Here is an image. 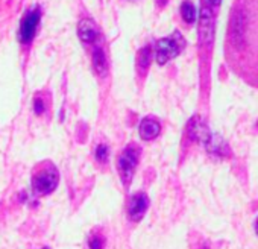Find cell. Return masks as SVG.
<instances>
[{"label": "cell", "mask_w": 258, "mask_h": 249, "mask_svg": "<svg viewBox=\"0 0 258 249\" xmlns=\"http://www.w3.org/2000/svg\"><path fill=\"white\" fill-rule=\"evenodd\" d=\"M151 58H152V49L149 46L143 47L139 52V56H137V69H139V73L142 76L148 72L149 64H151Z\"/></svg>", "instance_id": "obj_11"}, {"label": "cell", "mask_w": 258, "mask_h": 249, "mask_svg": "<svg viewBox=\"0 0 258 249\" xmlns=\"http://www.w3.org/2000/svg\"><path fill=\"white\" fill-rule=\"evenodd\" d=\"M43 249H49V247H43Z\"/></svg>", "instance_id": "obj_19"}, {"label": "cell", "mask_w": 258, "mask_h": 249, "mask_svg": "<svg viewBox=\"0 0 258 249\" xmlns=\"http://www.w3.org/2000/svg\"><path fill=\"white\" fill-rule=\"evenodd\" d=\"M205 4H207L205 7H208L210 10H211V8L214 10V8H219V7H220L222 0H205Z\"/></svg>", "instance_id": "obj_16"}, {"label": "cell", "mask_w": 258, "mask_h": 249, "mask_svg": "<svg viewBox=\"0 0 258 249\" xmlns=\"http://www.w3.org/2000/svg\"><path fill=\"white\" fill-rule=\"evenodd\" d=\"M202 249H208V247H202Z\"/></svg>", "instance_id": "obj_20"}, {"label": "cell", "mask_w": 258, "mask_h": 249, "mask_svg": "<svg viewBox=\"0 0 258 249\" xmlns=\"http://www.w3.org/2000/svg\"><path fill=\"white\" fill-rule=\"evenodd\" d=\"M148 208H149L148 195L143 192L134 193L131 198H129V202H127V216L133 222H140L145 217Z\"/></svg>", "instance_id": "obj_6"}, {"label": "cell", "mask_w": 258, "mask_h": 249, "mask_svg": "<svg viewBox=\"0 0 258 249\" xmlns=\"http://www.w3.org/2000/svg\"><path fill=\"white\" fill-rule=\"evenodd\" d=\"M59 182V172L55 164L46 161L41 163L32 175V190L37 196H46L52 193Z\"/></svg>", "instance_id": "obj_2"}, {"label": "cell", "mask_w": 258, "mask_h": 249, "mask_svg": "<svg viewBox=\"0 0 258 249\" xmlns=\"http://www.w3.org/2000/svg\"><path fill=\"white\" fill-rule=\"evenodd\" d=\"M255 232H256V235H258V219H256V222H255Z\"/></svg>", "instance_id": "obj_18"}, {"label": "cell", "mask_w": 258, "mask_h": 249, "mask_svg": "<svg viewBox=\"0 0 258 249\" xmlns=\"http://www.w3.org/2000/svg\"><path fill=\"white\" fill-rule=\"evenodd\" d=\"M90 249H103L105 246V237L102 234H91L88 240Z\"/></svg>", "instance_id": "obj_15"}, {"label": "cell", "mask_w": 258, "mask_h": 249, "mask_svg": "<svg viewBox=\"0 0 258 249\" xmlns=\"http://www.w3.org/2000/svg\"><path fill=\"white\" fill-rule=\"evenodd\" d=\"M93 69L99 76H106L108 73V59L103 49L99 44L93 47Z\"/></svg>", "instance_id": "obj_10"}, {"label": "cell", "mask_w": 258, "mask_h": 249, "mask_svg": "<svg viewBox=\"0 0 258 249\" xmlns=\"http://www.w3.org/2000/svg\"><path fill=\"white\" fill-rule=\"evenodd\" d=\"M185 46V40L176 31L170 37L161 38L155 44V59L160 66H164L170 59L176 58Z\"/></svg>", "instance_id": "obj_4"}, {"label": "cell", "mask_w": 258, "mask_h": 249, "mask_svg": "<svg viewBox=\"0 0 258 249\" xmlns=\"http://www.w3.org/2000/svg\"><path fill=\"white\" fill-rule=\"evenodd\" d=\"M181 16H182L184 22L188 25L196 22V8L190 0H184V2L181 4Z\"/></svg>", "instance_id": "obj_12"}, {"label": "cell", "mask_w": 258, "mask_h": 249, "mask_svg": "<svg viewBox=\"0 0 258 249\" xmlns=\"http://www.w3.org/2000/svg\"><path fill=\"white\" fill-rule=\"evenodd\" d=\"M161 133V125L157 118L154 117H146L142 120L140 127H139V134L143 140L146 142H151V140H155Z\"/></svg>", "instance_id": "obj_9"}, {"label": "cell", "mask_w": 258, "mask_h": 249, "mask_svg": "<svg viewBox=\"0 0 258 249\" xmlns=\"http://www.w3.org/2000/svg\"><path fill=\"white\" fill-rule=\"evenodd\" d=\"M94 155H96V161H97L99 164H105V163H108V155H109L108 146H106V145H103V143L97 145Z\"/></svg>", "instance_id": "obj_14"}, {"label": "cell", "mask_w": 258, "mask_h": 249, "mask_svg": "<svg viewBox=\"0 0 258 249\" xmlns=\"http://www.w3.org/2000/svg\"><path fill=\"white\" fill-rule=\"evenodd\" d=\"M199 35L204 44H211L214 38V19L213 13L208 7H204L201 11V23H199Z\"/></svg>", "instance_id": "obj_8"}, {"label": "cell", "mask_w": 258, "mask_h": 249, "mask_svg": "<svg viewBox=\"0 0 258 249\" xmlns=\"http://www.w3.org/2000/svg\"><path fill=\"white\" fill-rule=\"evenodd\" d=\"M158 4H160V7H164L167 4V0H161V2H158Z\"/></svg>", "instance_id": "obj_17"}, {"label": "cell", "mask_w": 258, "mask_h": 249, "mask_svg": "<svg viewBox=\"0 0 258 249\" xmlns=\"http://www.w3.org/2000/svg\"><path fill=\"white\" fill-rule=\"evenodd\" d=\"M256 127H258V123H256Z\"/></svg>", "instance_id": "obj_21"}, {"label": "cell", "mask_w": 258, "mask_h": 249, "mask_svg": "<svg viewBox=\"0 0 258 249\" xmlns=\"http://www.w3.org/2000/svg\"><path fill=\"white\" fill-rule=\"evenodd\" d=\"M78 35H79V40L85 46H97V41L100 38L99 28L96 26V23L93 20H88V19H84L79 22Z\"/></svg>", "instance_id": "obj_7"}, {"label": "cell", "mask_w": 258, "mask_h": 249, "mask_svg": "<svg viewBox=\"0 0 258 249\" xmlns=\"http://www.w3.org/2000/svg\"><path fill=\"white\" fill-rule=\"evenodd\" d=\"M47 109H49V103L44 99V96L43 94H37L35 99H34V112L37 115H43Z\"/></svg>", "instance_id": "obj_13"}, {"label": "cell", "mask_w": 258, "mask_h": 249, "mask_svg": "<svg viewBox=\"0 0 258 249\" xmlns=\"http://www.w3.org/2000/svg\"><path fill=\"white\" fill-rule=\"evenodd\" d=\"M140 155H142L140 146L136 143H131L123 149V152L117 158V169L120 173V179L126 189L133 182V178L136 175V170L140 161Z\"/></svg>", "instance_id": "obj_3"}, {"label": "cell", "mask_w": 258, "mask_h": 249, "mask_svg": "<svg viewBox=\"0 0 258 249\" xmlns=\"http://www.w3.org/2000/svg\"><path fill=\"white\" fill-rule=\"evenodd\" d=\"M188 136L191 140L195 142H199L202 143L208 152L211 154H216V155H228L229 154V149H228V145L223 142L222 137L213 134L207 125L199 118V117H193L188 123Z\"/></svg>", "instance_id": "obj_1"}, {"label": "cell", "mask_w": 258, "mask_h": 249, "mask_svg": "<svg viewBox=\"0 0 258 249\" xmlns=\"http://www.w3.org/2000/svg\"><path fill=\"white\" fill-rule=\"evenodd\" d=\"M40 19H41L40 7H35L25 14L20 23V31H19V40L22 44H29L34 40L37 34V28L40 25Z\"/></svg>", "instance_id": "obj_5"}]
</instances>
